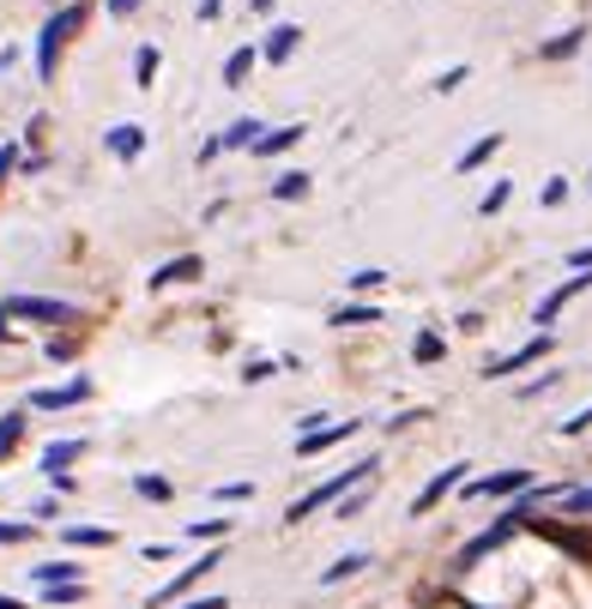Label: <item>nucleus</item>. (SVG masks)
I'll list each match as a JSON object with an SVG mask.
<instances>
[{
	"label": "nucleus",
	"mask_w": 592,
	"mask_h": 609,
	"mask_svg": "<svg viewBox=\"0 0 592 609\" xmlns=\"http://www.w3.org/2000/svg\"><path fill=\"white\" fill-rule=\"evenodd\" d=\"M92 19H97V0H61V7L43 12V24H36V36H31V79L36 85L61 79V61H67V49L85 36Z\"/></svg>",
	"instance_id": "f257e3e1"
},
{
	"label": "nucleus",
	"mask_w": 592,
	"mask_h": 609,
	"mask_svg": "<svg viewBox=\"0 0 592 609\" xmlns=\"http://www.w3.org/2000/svg\"><path fill=\"white\" fill-rule=\"evenodd\" d=\"M0 314L19 332H61V327H97L92 308L80 296H55V290H7L0 296Z\"/></svg>",
	"instance_id": "f03ea898"
},
{
	"label": "nucleus",
	"mask_w": 592,
	"mask_h": 609,
	"mask_svg": "<svg viewBox=\"0 0 592 609\" xmlns=\"http://www.w3.org/2000/svg\"><path fill=\"white\" fill-rule=\"evenodd\" d=\"M376 477H381V452H363V459H357V464H345V471L320 477V483L308 489V495H296L290 507H285V525L296 531L303 520H315L320 507H332V501H345V495H351L357 483H376Z\"/></svg>",
	"instance_id": "7ed1b4c3"
},
{
	"label": "nucleus",
	"mask_w": 592,
	"mask_h": 609,
	"mask_svg": "<svg viewBox=\"0 0 592 609\" xmlns=\"http://www.w3.org/2000/svg\"><path fill=\"white\" fill-rule=\"evenodd\" d=\"M557 356V332H526L520 344H508V350H496V356H484V381H520V374H532V368H545V362Z\"/></svg>",
	"instance_id": "20e7f679"
},
{
	"label": "nucleus",
	"mask_w": 592,
	"mask_h": 609,
	"mask_svg": "<svg viewBox=\"0 0 592 609\" xmlns=\"http://www.w3.org/2000/svg\"><path fill=\"white\" fill-rule=\"evenodd\" d=\"M97 398V381L92 368H73L67 381H49V386H31L24 393V405H31V417H61V410H85Z\"/></svg>",
	"instance_id": "39448f33"
},
{
	"label": "nucleus",
	"mask_w": 592,
	"mask_h": 609,
	"mask_svg": "<svg viewBox=\"0 0 592 609\" xmlns=\"http://www.w3.org/2000/svg\"><path fill=\"white\" fill-rule=\"evenodd\" d=\"M514 531H520V520H514V513H496V520L484 525V531H472V537H466V543H459V549H454V579L478 574V567L490 562V555H501V543H508Z\"/></svg>",
	"instance_id": "423d86ee"
},
{
	"label": "nucleus",
	"mask_w": 592,
	"mask_h": 609,
	"mask_svg": "<svg viewBox=\"0 0 592 609\" xmlns=\"http://www.w3.org/2000/svg\"><path fill=\"white\" fill-rule=\"evenodd\" d=\"M320 320H327V332L369 339V332H381V320H388V302H381V296H345V302H332Z\"/></svg>",
	"instance_id": "0eeeda50"
},
{
	"label": "nucleus",
	"mask_w": 592,
	"mask_h": 609,
	"mask_svg": "<svg viewBox=\"0 0 592 609\" xmlns=\"http://www.w3.org/2000/svg\"><path fill=\"white\" fill-rule=\"evenodd\" d=\"M538 483L532 464H501V471H484V477H466L459 483V501H514Z\"/></svg>",
	"instance_id": "6e6552de"
},
{
	"label": "nucleus",
	"mask_w": 592,
	"mask_h": 609,
	"mask_svg": "<svg viewBox=\"0 0 592 609\" xmlns=\"http://www.w3.org/2000/svg\"><path fill=\"white\" fill-rule=\"evenodd\" d=\"M218 567H224V543H212V549H200V562H188L182 574L170 579V586H158V591H151V598H146V609H170V603L194 598V591H200V579H212Z\"/></svg>",
	"instance_id": "1a4fd4ad"
},
{
	"label": "nucleus",
	"mask_w": 592,
	"mask_h": 609,
	"mask_svg": "<svg viewBox=\"0 0 592 609\" xmlns=\"http://www.w3.org/2000/svg\"><path fill=\"white\" fill-rule=\"evenodd\" d=\"M205 284V254H170L163 266L146 271V296H170V290H200Z\"/></svg>",
	"instance_id": "9d476101"
},
{
	"label": "nucleus",
	"mask_w": 592,
	"mask_h": 609,
	"mask_svg": "<svg viewBox=\"0 0 592 609\" xmlns=\"http://www.w3.org/2000/svg\"><path fill=\"white\" fill-rule=\"evenodd\" d=\"M592 290V271H574V278H562V284H550L545 296L532 302V332H557V320L569 314L574 302Z\"/></svg>",
	"instance_id": "9b49d317"
},
{
	"label": "nucleus",
	"mask_w": 592,
	"mask_h": 609,
	"mask_svg": "<svg viewBox=\"0 0 592 609\" xmlns=\"http://www.w3.org/2000/svg\"><path fill=\"white\" fill-rule=\"evenodd\" d=\"M254 43H261V67L278 73V67H290V61L303 55V24L296 19H266Z\"/></svg>",
	"instance_id": "f8f14e48"
},
{
	"label": "nucleus",
	"mask_w": 592,
	"mask_h": 609,
	"mask_svg": "<svg viewBox=\"0 0 592 609\" xmlns=\"http://www.w3.org/2000/svg\"><path fill=\"white\" fill-rule=\"evenodd\" d=\"M466 477H472V459H454V464H442V471H435L430 483H423L417 495H411V513H405V520H430V513L442 507L447 495H459V483H466Z\"/></svg>",
	"instance_id": "ddd939ff"
},
{
	"label": "nucleus",
	"mask_w": 592,
	"mask_h": 609,
	"mask_svg": "<svg viewBox=\"0 0 592 609\" xmlns=\"http://www.w3.org/2000/svg\"><path fill=\"white\" fill-rule=\"evenodd\" d=\"M97 139H103V158H115L121 170H134V163L151 151V127L146 121H109Z\"/></svg>",
	"instance_id": "4468645a"
},
{
	"label": "nucleus",
	"mask_w": 592,
	"mask_h": 609,
	"mask_svg": "<svg viewBox=\"0 0 592 609\" xmlns=\"http://www.w3.org/2000/svg\"><path fill=\"white\" fill-rule=\"evenodd\" d=\"M586 43H592V24L574 19V24H562L557 36H545V43L532 49V61H538V67H569V61L586 55Z\"/></svg>",
	"instance_id": "2eb2a0df"
},
{
	"label": "nucleus",
	"mask_w": 592,
	"mask_h": 609,
	"mask_svg": "<svg viewBox=\"0 0 592 609\" xmlns=\"http://www.w3.org/2000/svg\"><path fill=\"white\" fill-rule=\"evenodd\" d=\"M363 435V417H332V423H320V429H308V435H296V459H320V452H332V447H345V440H357Z\"/></svg>",
	"instance_id": "dca6fc26"
},
{
	"label": "nucleus",
	"mask_w": 592,
	"mask_h": 609,
	"mask_svg": "<svg viewBox=\"0 0 592 609\" xmlns=\"http://www.w3.org/2000/svg\"><path fill=\"white\" fill-rule=\"evenodd\" d=\"M405 356H411V368H442V362L454 356V339H447L442 320H417V332H411Z\"/></svg>",
	"instance_id": "f3484780"
},
{
	"label": "nucleus",
	"mask_w": 592,
	"mask_h": 609,
	"mask_svg": "<svg viewBox=\"0 0 592 609\" xmlns=\"http://www.w3.org/2000/svg\"><path fill=\"white\" fill-rule=\"evenodd\" d=\"M97 327H61V332H43V344H36V356L49 362V368H73V362L85 356V344H92Z\"/></svg>",
	"instance_id": "a211bd4d"
},
{
	"label": "nucleus",
	"mask_w": 592,
	"mask_h": 609,
	"mask_svg": "<svg viewBox=\"0 0 592 609\" xmlns=\"http://www.w3.org/2000/svg\"><path fill=\"white\" fill-rule=\"evenodd\" d=\"M92 447H97L92 435H55L43 452H36V471H43V477H61V471H73L80 459H92Z\"/></svg>",
	"instance_id": "6ab92c4d"
},
{
	"label": "nucleus",
	"mask_w": 592,
	"mask_h": 609,
	"mask_svg": "<svg viewBox=\"0 0 592 609\" xmlns=\"http://www.w3.org/2000/svg\"><path fill=\"white\" fill-rule=\"evenodd\" d=\"M266 127H273V121H266V115H254V109H249V115H230V121L218 127V139H224V158H249V151L261 146Z\"/></svg>",
	"instance_id": "aec40b11"
},
{
	"label": "nucleus",
	"mask_w": 592,
	"mask_h": 609,
	"mask_svg": "<svg viewBox=\"0 0 592 609\" xmlns=\"http://www.w3.org/2000/svg\"><path fill=\"white\" fill-rule=\"evenodd\" d=\"M303 139H308V121H278V127H266V133H261V146H254L249 158L254 163H278V158H290Z\"/></svg>",
	"instance_id": "412c9836"
},
{
	"label": "nucleus",
	"mask_w": 592,
	"mask_h": 609,
	"mask_svg": "<svg viewBox=\"0 0 592 609\" xmlns=\"http://www.w3.org/2000/svg\"><path fill=\"white\" fill-rule=\"evenodd\" d=\"M254 73H261V43H236L224 55V67H218V85H224V90H249Z\"/></svg>",
	"instance_id": "4be33fe9"
},
{
	"label": "nucleus",
	"mask_w": 592,
	"mask_h": 609,
	"mask_svg": "<svg viewBox=\"0 0 592 609\" xmlns=\"http://www.w3.org/2000/svg\"><path fill=\"white\" fill-rule=\"evenodd\" d=\"M501 146H508V133L501 127H490V133H478L466 151L454 158V175H478V170H490V163L501 158Z\"/></svg>",
	"instance_id": "5701e85b"
},
{
	"label": "nucleus",
	"mask_w": 592,
	"mask_h": 609,
	"mask_svg": "<svg viewBox=\"0 0 592 609\" xmlns=\"http://www.w3.org/2000/svg\"><path fill=\"white\" fill-rule=\"evenodd\" d=\"M308 193H315V170H273V181H266V200L273 205H303Z\"/></svg>",
	"instance_id": "b1692460"
},
{
	"label": "nucleus",
	"mask_w": 592,
	"mask_h": 609,
	"mask_svg": "<svg viewBox=\"0 0 592 609\" xmlns=\"http://www.w3.org/2000/svg\"><path fill=\"white\" fill-rule=\"evenodd\" d=\"M24 440H31V405H7L0 410V464L19 459Z\"/></svg>",
	"instance_id": "393cba45"
},
{
	"label": "nucleus",
	"mask_w": 592,
	"mask_h": 609,
	"mask_svg": "<svg viewBox=\"0 0 592 609\" xmlns=\"http://www.w3.org/2000/svg\"><path fill=\"white\" fill-rule=\"evenodd\" d=\"M562 381H569V368H562V362L550 356V362H545V374H520V381H514V398H520V405H538V398H550Z\"/></svg>",
	"instance_id": "a878e982"
},
{
	"label": "nucleus",
	"mask_w": 592,
	"mask_h": 609,
	"mask_svg": "<svg viewBox=\"0 0 592 609\" xmlns=\"http://www.w3.org/2000/svg\"><path fill=\"white\" fill-rule=\"evenodd\" d=\"M278 374H285V356H273V350H242V362H236L242 386H266V381H278Z\"/></svg>",
	"instance_id": "bb28decb"
},
{
	"label": "nucleus",
	"mask_w": 592,
	"mask_h": 609,
	"mask_svg": "<svg viewBox=\"0 0 592 609\" xmlns=\"http://www.w3.org/2000/svg\"><path fill=\"white\" fill-rule=\"evenodd\" d=\"M61 549H115V525H55Z\"/></svg>",
	"instance_id": "cd10ccee"
},
{
	"label": "nucleus",
	"mask_w": 592,
	"mask_h": 609,
	"mask_svg": "<svg viewBox=\"0 0 592 609\" xmlns=\"http://www.w3.org/2000/svg\"><path fill=\"white\" fill-rule=\"evenodd\" d=\"M158 73H163V43H134V90H151L158 85Z\"/></svg>",
	"instance_id": "c85d7f7f"
},
{
	"label": "nucleus",
	"mask_w": 592,
	"mask_h": 609,
	"mask_svg": "<svg viewBox=\"0 0 592 609\" xmlns=\"http://www.w3.org/2000/svg\"><path fill=\"white\" fill-rule=\"evenodd\" d=\"M67 579H85V562H73V555H61V562H31V586H67Z\"/></svg>",
	"instance_id": "c756f323"
},
{
	"label": "nucleus",
	"mask_w": 592,
	"mask_h": 609,
	"mask_svg": "<svg viewBox=\"0 0 592 609\" xmlns=\"http://www.w3.org/2000/svg\"><path fill=\"white\" fill-rule=\"evenodd\" d=\"M127 483H134V495L151 501V507H170V501H176V483H170V477H158V471H134Z\"/></svg>",
	"instance_id": "7c9ffc66"
},
{
	"label": "nucleus",
	"mask_w": 592,
	"mask_h": 609,
	"mask_svg": "<svg viewBox=\"0 0 592 609\" xmlns=\"http://www.w3.org/2000/svg\"><path fill=\"white\" fill-rule=\"evenodd\" d=\"M508 205H514V175H496L490 188L478 193V217H484V224H496V217L508 212Z\"/></svg>",
	"instance_id": "2f4dec72"
},
{
	"label": "nucleus",
	"mask_w": 592,
	"mask_h": 609,
	"mask_svg": "<svg viewBox=\"0 0 592 609\" xmlns=\"http://www.w3.org/2000/svg\"><path fill=\"white\" fill-rule=\"evenodd\" d=\"M557 520H574V525H586L592 520V483H569L557 495Z\"/></svg>",
	"instance_id": "473e14b6"
},
{
	"label": "nucleus",
	"mask_w": 592,
	"mask_h": 609,
	"mask_svg": "<svg viewBox=\"0 0 592 609\" xmlns=\"http://www.w3.org/2000/svg\"><path fill=\"white\" fill-rule=\"evenodd\" d=\"M388 284H393L388 266H357V271H345V296H381Z\"/></svg>",
	"instance_id": "72a5a7b5"
},
{
	"label": "nucleus",
	"mask_w": 592,
	"mask_h": 609,
	"mask_svg": "<svg viewBox=\"0 0 592 609\" xmlns=\"http://www.w3.org/2000/svg\"><path fill=\"white\" fill-rule=\"evenodd\" d=\"M369 562H376V555H369V549H351V555H339V562H332V567H320V586H345V579L369 574Z\"/></svg>",
	"instance_id": "f704fd0d"
},
{
	"label": "nucleus",
	"mask_w": 592,
	"mask_h": 609,
	"mask_svg": "<svg viewBox=\"0 0 592 609\" xmlns=\"http://www.w3.org/2000/svg\"><path fill=\"white\" fill-rule=\"evenodd\" d=\"M376 483H381V477H376ZM376 483H357L345 501H332V520H363V507L376 501Z\"/></svg>",
	"instance_id": "c9c22d12"
},
{
	"label": "nucleus",
	"mask_w": 592,
	"mask_h": 609,
	"mask_svg": "<svg viewBox=\"0 0 592 609\" xmlns=\"http://www.w3.org/2000/svg\"><path fill=\"white\" fill-rule=\"evenodd\" d=\"M466 79H472V61H454V67L430 73V90L435 97H454V90H466Z\"/></svg>",
	"instance_id": "e433bc0d"
},
{
	"label": "nucleus",
	"mask_w": 592,
	"mask_h": 609,
	"mask_svg": "<svg viewBox=\"0 0 592 609\" xmlns=\"http://www.w3.org/2000/svg\"><path fill=\"white\" fill-rule=\"evenodd\" d=\"M43 537V525L36 520H0V549H24V543Z\"/></svg>",
	"instance_id": "4c0bfd02"
},
{
	"label": "nucleus",
	"mask_w": 592,
	"mask_h": 609,
	"mask_svg": "<svg viewBox=\"0 0 592 609\" xmlns=\"http://www.w3.org/2000/svg\"><path fill=\"white\" fill-rule=\"evenodd\" d=\"M31 520L43 525V531H49V525H67V501H61L55 489H49V495H36V501H31Z\"/></svg>",
	"instance_id": "58836bf2"
},
{
	"label": "nucleus",
	"mask_w": 592,
	"mask_h": 609,
	"mask_svg": "<svg viewBox=\"0 0 592 609\" xmlns=\"http://www.w3.org/2000/svg\"><path fill=\"white\" fill-rule=\"evenodd\" d=\"M569 200H574V181H569V175H545V188H538V205H545V212H562Z\"/></svg>",
	"instance_id": "ea45409f"
},
{
	"label": "nucleus",
	"mask_w": 592,
	"mask_h": 609,
	"mask_svg": "<svg viewBox=\"0 0 592 609\" xmlns=\"http://www.w3.org/2000/svg\"><path fill=\"white\" fill-rule=\"evenodd\" d=\"M182 537H188V543H224V537H230V520H224V513H212V520H194Z\"/></svg>",
	"instance_id": "a19ab883"
},
{
	"label": "nucleus",
	"mask_w": 592,
	"mask_h": 609,
	"mask_svg": "<svg viewBox=\"0 0 592 609\" xmlns=\"http://www.w3.org/2000/svg\"><path fill=\"white\" fill-rule=\"evenodd\" d=\"M49 170H55V151H49V146H36V151H24V158H19V181H43Z\"/></svg>",
	"instance_id": "79ce46f5"
},
{
	"label": "nucleus",
	"mask_w": 592,
	"mask_h": 609,
	"mask_svg": "<svg viewBox=\"0 0 592 609\" xmlns=\"http://www.w3.org/2000/svg\"><path fill=\"white\" fill-rule=\"evenodd\" d=\"M43 603H49V609H73V603H85V579H67V586H43Z\"/></svg>",
	"instance_id": "37998d69"
},
{
	"label": "nucleus",
	"mask_w": 592,
	"mask_h": 609,
	"mask_svg": "<svg viewBox=\"0 0 592 609\" xmlns=\"http://www.w3.org/2000/svg\"><path fill=\"white\" fill-rule=\"evenodd\" d=\"M454 332H459V339H484V332H490V314H484V308H459Z\"/></svg>",
	"instance_id": "c03bdc74"
},
{
	"label": "nucleus",
	"mask_w": 592,
	"mask_h": 609,
	"mask_svg": "<svg viewBox=\"0 0 592 609\" xmlns=\"http://www.w3.org/2000/svg\"><path fill=\"white\" fill-rule=\"evenodd\" d=\"M19 158H24V139H0V193H7L12 175H19Z\"/></svg>",
	"instance_id": "a18cd8bd"
},
{
	"label": "nucleus",
	"mask_w": 592,
	"mask_h": 609,
	"mask_svg": "<svg viewBox=\"0 0 592 609\" xmlns=\"http://www.w3.org/2000/svg\"><path fill=\"white\" fill-rule=\"evenodd\" d=\"M586 429H592V398H586V405H581V410H569V417H562V423H557V435H562V440H581Z\"/></svg>",
	"instance_id": "49530a36"
},
{
	"label": "nucleus",
	"mask_w": 592,
	"mask_h": 609,
	"mask_svg": "<svg viewBox=\"0 0 592 609\" xmlns=\"http://www.w3.org/2000/svg\"><path fill=\"white\" fill-rule=\"evenodd\" d=\"M430 417H435L430 405H411V410H399V417H388L381 429H388V435H405V429H417V423H430Z\"/></svg>",
	"instance_id": "de8ad7c7"
},
{
	"label": "nucleus",
	"mask_w": 592,
	"mask_h": 609,
	"mask_svg": "<svg viewBox=\"0 0 592 609\" xmlns=\"http://www.w3.org/2000/svg\"><path fill=\"white\" fill-rule=\"evenodd\" d=\"M212 501H218V507H242V501H254V477H249V483H218Z\"/></svg>",
	"instance_id": "09e8293b"
},
{
	"label": "nucleus",
	"mask_w": 592,
	"mask_h": 609,
	"mask_svg": "<svg viewBox=\"0 0 592 609\" xmlns=\"http://www.w3.org/2000/svg\"><path fill=\"white\" fill-rule=\"evenodd\" d=\"M97 7H103V19H109V24H127V19H139L146 0H97Z\"/></svg>",
	"instance_id": "8fccbe9b"
},
{
	"label": "nucleus",
	"mask_w": 592,
	"mask_h": 609,
	"mask_svg": "<svg viewBox=\"0 0 592 609\" xmlns=\"http://www.w3.org/2000/svg\"><path fill=\"white\" fill-rule=\"evenodd\" d=\"M218 158H224V139H218V133H205V139H200V151H194V163H200V170H212Z\"/></svg>",
	"instance_id": "3c124183"
},
{
	"label": "nucleus",
	"mask_w": 592,
	"mask_h": 609,
	"mask_svg": "<svg viewBox=\"0 0 592 609\" xmlns=\"http://www.w3.org/2000/svg\"><path fill=\"white\" fill-rule=\"evenodd\" d=\"M19 61H24V43H0V79H12Z\"/></svg>",
	"instance_id": "603ef678"
},
{
	"label": "nucleus",
	"mask_w": 592,
	"mask_h": 609,
	"mask_svg": "<svg viewBox=\"0 0 592 609\" xmlns=\"http://www.w3.org/2000/svg\"><path fill=\"white\" fill-rule=\"evenodd\" d=\"M194 19L200 24H218V19H224V0H194Z\"/></svg>",
	"instance_id": "864d4df0"
},
{
	"label": "nucleus",
	"mask_w": 592,
	"mask_h": 609,
	"mask_svg": "<svg viewBox=\"0 0 592 609\" xmlns=\"http://www.w3.org/2000/svg\"><path fill=\"white\" fill-rule=\"evenodd\" d=\"M562 266H569V271H592V242H586V248H569V254H562Z\"/></svg>",
	"instance_id": "5fc2aeb1"
},
{
	"label": "nucleus",
	"mask_w": 592,
	"mask_h": 609,
	"mask_svg": "<svg viewBox=\"0 0 592 609\" xmlns=\"http://www.w3.org/2000/svg\"><path fill=\"white\" fill-rule=\"evenodd\" d=\"M170 609H230V598H218V591H212V598H182V603H170Z\"/></svg>",
	"instance_id": "6e6d98bb"
},
{
	"label": "nucleus",
	"mask_w": 592,
	"mask_h": 609,
	"mask_svg": "<svg viewBox=\"0 0 592 609\" xmlns=\"http://www.w3.org/2000/svg\"><path fill=\"white\" fill-rule=\"evenodd\" d=\"M176 555V543H146V549H139V562H170Z\"/></svg>",
	"instance_id": "4d7b16f0"
},
{
	"label": "nucleus",
	"mask_w": 592,
	"mask_h": 609,
	"mask_svg": "<svg viewBox=\"0 0 592 609\" xmlns=\"http://www.w3.org/2000/svg\"><path fill=\"white\" fill-rule=\"evenodd\" d=\"M273 12H278V0H249V19H261V24H266Z\"/></svg>",
	"instance_id": "13d9d810"
},
{
	"label": "nucleus",
	"mask_w": 592,
	"mask_h": 609,
	"mask_svg": "<svg viewBox=\"0 0 592 609\" xmlns=\"http://www.w3.org/2000/svg\"><path fill=\"white\" fill-rule=\"evenodd\" d=\"M12 339H19V327H12V320H7V314H0V350H7Z\"/></svg>",
	"instance_id": "bf43d9fd"
},
{
	"label": "nucleus",
	"mask_w": 592,
	"mask_h": 609,
	"mask_svg": "<svg viewBox=\"0 0 592 609\" xmlns=\"http://www.w3.org/2000/svg\"><path fill=\"white\" fill-rule=\"evenodd\" d=\"M0 609H31L24 598H12V591H0Z\"/></svg>",
	"instance_id": "052dcab7"
},
{
	"label": "nucleus",
	"mask_w": 592,
	"mask_h": 609,
	"mask_svg": "<svg viewBox=\"0 0 592 609\" xmlns=\"http://www.w3.org/2000/svg\"><path fill=\"white\" fill-rule=\"evenodd\" d=\"M586 200H592V170H586Z\"/></svg>",
	"instance_id": "680f3d73"
},
{
	"label": "nucleus",
	"mask_w": 592,
	"mask_h": 609,
	"mask_svg": "<svg viewBox=\"0 0 592 609\" xmlns=\"http://www.w3.org/2000/svg\"><path fill=\"white\" fill-rule=\"evenodd\" d=\"M49 7H61V0H49Z\"/></svg>",
	"instance_id": "e2e57ef3"
}]
</instances>
